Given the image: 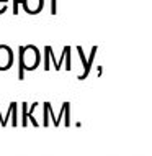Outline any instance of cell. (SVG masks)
Masks as SVG:
<instances>
[{
  "instance_id": "obj_1",
  "label": "cell",
  "mask_w": 152,
  "mask_h": 156,
  "mask_svg": "<svg viewBox=\"0 0 152 156\" xmlns=\"http://www.w3.org/2000/svg\"><path fill=\"white\" fill-rule=\"evenodd\" d=\"M41 62V53L35 44H26L18 48V79H25V71L38 69Z\"/></svg>"
},
{
  "instance_id": "obj_2",
  "label": "cell",
  "mask_w": 152,
  "mask_h": 156,
  "mask_svg": "<svg viewBox=\"0 0 152 156\" xmlns=\"http://www.w3.org/2000/svg\"><path fill=\"white\" fill-rule=\"evenodd\" d=\"M75 49H77V53H79V56H80V61H82V66H83V73L79 76V81H85L87 76L90 74V71H92V66H93V61H95V56H96L98 48H96V46L92 48L90 54H88V59L85 58V53H83V49L80 48V46H77Z\"/></svg>"
},
{
  "instance_id": "obj_3",
  "label": "cell",
  "mask_w": 152,
  "mask_h": 156,
  "mask_svg": "<svg viewBox=\"0 0 152 156\" xmlns=\"http://www.w3.org/2000/svg\"><path fill=\"white\" fill-rule=\"evenodd\" d=\"M15 62V53L8 44H0V71H8Z\"/></svg>"
},
{
  "instance_id": "obj_4",
  "label": "cell",
  "mask_w": 152,
  "mask_h": 156,
  "mask_svg": "<svg viewBox=\"0 0 152 156\" xmlns=\"http://www.w3.org/2000/svg\"><path fill=\"white\" fill-rule=\"evenodd\" d=\"M61 120H64V125L66 126L72 125V120H70V102H64V104H62L61 112H59V115L52 120V125L54 126H59V125H61Z\"/></svg>"
},
{
  "instance_id": "obj_5",
  "label": "cell",
  "mask_w": 152,
  "mask_h": 156,
  "mask_svg": "<svg viewBox=\"0 0 152 156\" xmlns=\"http://www.w3.org/2000/svg\"><path fill=\"white\" fill-rule=\"evenodd\" d=\"M8 119H10V122H12V125H13V126H18V104H16V102H10L8 110L5 113V117H3V120L0 122V125L7 126L8 125Z\"/></svg>"
},
{
  "instance_id": "obj_6",
  "label": "cell",
  "mask_w": 152,
  "mask_h": 156,
  "mask_svg": "<svg viewBox=\"0 0 152 156\" xmlns=\"http://www.w3.org/2000/svg\"><path fill=\"white\" fill-rule=\"evenodd\" d=\"M22 7L28 15H38L44 8V0H22Z\"/></svg>"
},
{
  "instance_id": "obj_7",
  "label": "cell",
  "mask_w": 152,
  "mask_h": 156,
  "mask_svg": "<svg viewBox=\"0 0 152 156\" xmlns=\"http://www.w3.org/2000/svg\"><path fill=\"white\" fill-rule=\"evenodd\" d=\"M36 107H38V104H36V102H35V104H31V105H29V112H28V119H29V122H31V123L35 125V126L39 125V123H38V122L35 120V110H36Z\"/></svg>"
},
{
  "instance_id": "obj_8",
  "label": "cell",
  "mask_w": 152,
  "mask_h": 156,
  "mask_svg": "<svg viewBox=\"0 0 152 156\" xmlns=\"http://www.w3.org/2000/svg\"><path fill=\"white\" fill-rule=\"evenodd\" d=\"M22 125L23 126L28 125V104L26 102L22 104Z\"/></svg>"
},
{
  "instance_id": "obj_9",
  "label": "cell",
  "mask_w": 152,
  "mask_h": 156,
  "mask_svg": "<svg viewBox=\"0 0 152 156\" xmlns=\"http://www.w3.org/2000/svg\"><path fill=\"white\" fill-rule=\"evenodd\" d=\"M49 102H44L43 104V126H48L49 125Z\"/></svg>"
},
{
  "instance_id": "obj_10",
  "label": "cell",
  "mask_w": 152,
  "mask_h": 156,
  "mask_svg": "<svg viewBox=\"0 0 152 156\" xmlns=\"http://www.w3.org/2000/svg\"><path fill=\"white\" fill-rule=\"evenodd\" d=\"M51 69V59H49V53L48 49L44 48V71H49Z\"/></svg>"
},
{
  "instance_id": "obj_11",
  "label": "cell",
  "mask_w": 152,
  "mask_h": 156,
  "mask_svg": "<svg viewBox=\"0 0 152 156\" xmlns=\"http://www.w3.org/2000/svg\"><path fill=\"white\" fill-rule=\"evenodd\" d=\"M20 3H22V0H13V7H12V13L13 15L20 13Z\"/></svg>"
},
{
  "instance_id": "obj_12",
  "label": "cell",
  "mask_w": 152,
  "mask_h": 156,
  "mask_svg": "<svg viewBox=\"0 0 152 156\" xmlns=\"http://www.w3.org/2000/svg\"><path fill=\"white\" fill-rule=\"evenodd\" d=\"M57 13V0H51V15Z\"/></svg>"
},
{
  "instance_id": "obj_13",
  "label": "cell",
  "mask_w": 152,
  "mask_h": 156,
  "mask_svg": "<svg viewBox=\"0 0 152 156\" xmlns=\"http://www.w3.org/2000/svg\"><path fill=\"white\" fill-rule=\"evenodd\" d=\"M7 8H8L7 2H0V15H2V13H5V12H7Z\"/></svg>"
},
{
  "instance_id": "obj_14",
  "label": "cell",
  "mask_w": 152,
  "mask_h": 156,
  "mask_svg": "<svg viewBox=\"0 0 152 156\" xmlns=\"http://www.w3.org/2000/svg\"><path fill=\"white\" fill-rule=\"evenodd\" d=\"M0 2H7V3H8V0H0Z\"/></svg>"
}]
</instances>
